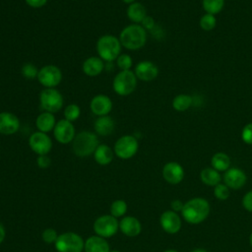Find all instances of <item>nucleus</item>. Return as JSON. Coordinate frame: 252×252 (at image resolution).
<instances>
[{
    "label": "nucleus",
    "mask_w": 252,
    "mask_h": 252,
    "mask_svg": "<svg viewBox=\"0 0 252 252\" xmlns=\"http://www.w3.org/2000/svg\"><path fill=\"white\" fill-rule=\"evenodd\" d=\"M58 233L54 228H45L41 234L42 240L47 243V244H51V243H55L57 238H58Z\"/></svg>",
    "instance_id": "obj_36"
},
{
    "label": "nucleus",
    "mask_w": 252,
    "mask_h": 252,
    "mask_svg": "<svg viewBox=\"0 0 252 252\" xmlns=\"http://www.w3.org/2000/svg\"><path fill=\"white\" fill-rule=\"evenodd\" d=\"M118 38L126 49L138 50L147 42V31L140 24H131L122 29Z\"/></svg>",
    "instance_id": "obj_2"
},
{
    "label": "nucleus",
    "mask_w": 252,
    "mask_h": 252,
    "mask_svg": "<svg viewBox=\"0 0 252 252\" xmlns=\"http://www.w3.org/2000/svg\"><path fill=\"white\" fill-rule=\"evenodd\" d=\"M214 195L218 200H226L229 197V188L224 183H219L214 188Z\"/></svg>",
    "instance_id": "obj_35"
},
{
    "label": "nucleus",
    "mask_w": 252,
    "mask_h": 252,
    "mask_svg": "<svg viewBox=\"0 0 252 252\" xmlns=\"http://www.w3.org/2000/svg\"><path fill=\"white\" fill-rule=\"evenodd\" d=\"M94 128L96 135L108 136L113 132L115 128V122L109 115L99 116L95 119Z\"/></svg>",
    "instance_id": "obj_22"
},
{
    "label": "nucleus",
    "mask_w": 252,
    "mask_h": 252,
    "mask_svg": "<svg viewBox=\"0 0 252 252\" xmlns=\"http://www.w3.org/2000/svg\"><path fill=\"white\" fill-rule=\"evenodd\" d=\"M36 163L40 168H47L51 164V159L47 155L38 156L36 158Z\"/></svg>",
    "instance_id": "obj_39"
},
{
    "label": "nucleus",
    "mask_w": 252,
    "mask_h": 252,
    "mask_svg": "<svg viewBox=\"0 0 252 252\" xmlns=\"http://www.w3.org/2000/svg\"><path fill=\"white\" fill-rule=\"evenodd\" d=\"M64 105L62 94L55 88L44 89L39 94V106L43 111L55 113Z\"/></svg>",
    "instance_id": "obj_6"
},
{
    "label": "nucleus",
    "mask_w": 252,
    "mask_h": 252,
    "mask_svg": "<svg viewBox=\"0 0 252 252\" xmlns=\"http://www.w3.org/2000/svg\"><path fill=\"white\" fill-rule=\"evenodd\" d=\"M241 139L247 145H252V122L246 124L241 131Z\"/></svg>",
    "instance_id": "obj_37"
},
{
    "label": "nucleus",
    "mask_w": 252,
    "mask_h": 252,
    "mask_svg": "<svg viewBox=\"0 0 252 252\" xmlns=\"http://www.w3.org/2000/svg\"><path fill=\"white\" fill-rule=\"evenodd\" d=\"M53 136L55 140L60 144L65 145L72 143L76 136V130L73 122L66 119L57 121L53 129Z\"/></svg>",
    "instance_id": "obj_12"
},
{
    "label": "nucleus",
    "mask_w": 252,
    "mask_h": 252,
    "mask_svg": "<svg viewBox=\"0 0 252 252\" xmlns=\"http://www.w3.org/2000/svg\"><path fill=\"white\" fill-rule=\"evenodd\" d=\"M122 2H124L125 4H128V5H130V4H132V3H134V2H136L135 0H121Z\"/></svg>",
    "instance_id": "obj_44"
},
{
    "label": "nucleus",
    "mask_w": 252,
    "mask_h": 252,
    "mask_svg": "<svg viewBox=\"0 0 252 252\" xmlns=\"http://www.w3.org/2000/svg\"><path fill=\"white\" fill-rule=\"evenodd\" d=\"M29 146L37 156L47 155L52 149V141L46 133L35 131L29 138Z\"/></svg>",
    "instance_id": "obj_11"
},
{
    "label": "nucleus",
    "mask_w": 252,
    "mask_h": 252,
    "mask_svg": "<svg viewBox=\"0 0 252 252\" xmlns=\"http://www.w3.org/2000/svg\"><path fill=\"white\" fill-rule=\"evenodd\" d=\"M183 206H184V203H183L182 201L178 200V199L173 200V201L170 203L171 210H172L173 212H176V213L181 212V211H182V209H183Z\"/></svg>",
    "instance_id": "obj_42"
},
{
    "label": "nucleus",
    "mask_w": 252,
    "mask_h": 252,
    "mask_svg": "<svg viewBox=\"0 0 252 252\" xmlns=\"http://www.w3.org/2000/svg\"><path fill=\"white\" fill-rule=\"evenodd\" d=\"M224 6V0H202V7L206 13L217 15Z\"/></svg>",
    "instance_id": "obj_29"
},
{
    "label": "nucleus",
    "mask_w": 252,
    "mask_h": 252,
    "mask_svg": "<svg viewBox=\"0 0 252 252\" xmlns=\"http://www.w3.org/2000/svg\"><path fill=\"white\" fill-rule=\"evenodd\" d=\"M119 229L126 236L135 237L140 234L142 230V224L137 218L128 216V217H124L119 221Z\"/></svg>",
    "instance_id": "obj_20"
},
{
    "label": "nucleus",
    "mask_w": 252,
    "mask_h": 252,
    "mask_svg": "<svg viewBox=\"0 0 252 252\" xmlns=\"http://www.w3.org/2000/svg\"><path fill=\"white\" fill-rule=\"evenodd\" d=\"M64 119L74 122L76 121L80 115H81V108L76 103H70L68 104L64 109Z\"/></svg>",
    "instance_id": "obj_30"
},
{
    "label": "nucleus",
    "mask_w": 252,
    "mask_h": 252,
    "mask_svg": "<svg viewBox=\"0 0 252 252\" xmlns=\"http://www.w3.org/2000/svg\"><path fill=\"white\" fill-rule=\"evenodd\" d=\"M114 157V151L105 144H100L97 146L94 153V158L99 165L109 164Z\"/></svg>",
    "instance_id": "obj_25"
},
{
    "label": "nucleus",
    "mask_w": 252,
    "mask_h": 252,
    "mask_svg": "<svg viewBox=\"0 0 252 252\" xmlns=\"http://www.w3.org/2000/svg\"><path fill=\"white\" fill-rule=\"evenodd\" d=\"M118 229L119 221L111 215L100 216L94 222V230L95 234L105 239L113 236Z\"/></svg>",
    "instance_id": "obj_10"
},
{
    "label": "nucleus",
    "mask_w": 252,
    "mask_h": 252,
    "mask_svg": "<svg viewBox=\"0 0 252 252\" xmlns=\"http://www.w3.org/2000/svg\"><path fill=\"white\" fill-rule=\"evenodd\" d=\"M216 25H217V20L215 15L206 13L200 19V27L204 31H207V32L212 31L216 28Z\"/></svg>",
    "instance_id": "obj_32"
},
{
    "label": "nucleus",
    "mask_w": 252,
    "mask_h": 252,
    "mask_svg": "<svg viewBox=\"0 0 252 252\" xmlns=\"http://www.w3.org/2000/svg\"><path fill=\"white\" fill-rule=\"evenodd\" d=\"M242 206H243V208L246 211L252 213V190L247 192L243 196V198H242Z\"/></svg>",
    "instance_id": "obj_38"
},
{
    "label": "nucleus",
    "mask_w": 252,
    "mask_h": 252,
    "mask_svg": "<svg viewBox=\"0 0 252 252\" xmlns=\"http://www.w3.org/2000/svg\"><path fill=\"white\" fill-rule=\"evenodd\" d=\"M163 252H178L177 250H174V249H168V250H165Z\"/></svg>",
    "instance_id": "obj_47"
},
{
    "label": "nucleus",
    "mask_w": 252,
    "mask_h": 252,
    "mask_svg": "<svg viewBox=\"0 0 252 252\" xmlns=\"http://www.w3.org/2000/svg\"><path fill=\"white\" fill-rule=\"evenodd\" d=\"M109 252H120L119 250H110Z\"/></svg>",
    "instance_id": "obj_48"
},
{
    "label": "nucleus",
    "mask_w": 252,
    "mask_h": 252,
    "mask_svg": "<svg viewBox=\"0 0 252 252\" xmlns=\"http://www.w3.org/2000/svg\"><path fill=\"white\" fill-rule=\"evenodd\" d=\"M36 79L38 83L45 89L56 88L62 81V72L60 68L56 65H44L40 69H38Z\"/></svg>",
    "instance_id": "obj_9"
},
{
    "label": "nucleus",
    "mask_w": 252,
    "mask_h": 252,
    "mask_svg": "<svg viewBox=\"0 0 252 252\" xmlns=\"http://www.w3.org/2000/svg\"><path fill=\"white\" fill-rule=\"evenodd\" d=\"M192 104H193L192 96L185 94L176 95L172 100V107L176 111H180V112L189 109Z\"/></svg>",
    "instance_id": "obj_28"
},
{
    "label": "nucleus",
    "mask_w": 252,
    "mask_h": 252,
    "mask_svg": "<svg viewBox=\"0 0 252 252\" xmlns=\"http://www.w3.org/2000/svg\"><path fill=\"white\" fill-rule=\"evenodd\" d=\"M20 129V119L9 111L0 112V134L13 135Z\"/></svg>",
    "instance_id": "obj_18"
},
{
    "label": "nucleus",
    "mask_w": 252,
    "mask_h": 252,
    "mask_svg": "<svg viewBox=\"0 0 252 252\" xmlns=\"http://www.w3.org/2000/svg\"><path fill=\"white\" fill-rule=\"evenodd\" d=\"M140 25H141L146 31H147V30H153V29L155 28V26H156L155 20H154V18L151 17V16H147V17L142 21V23H141Z\"/></svg>",
    "instance_id": "obj_40"
},
{
    "label": "nucleus",
    "mask_w": 252,
    "mask_h": 252,
    "mask_svg": "<svg viewBox=\"0 0 252 252\" xmlns=\"http://www.w3.org/2000/svg\"><path fill=\"white\" fill-rule=\"evenodd\" d=\"M249 243H250V246L252 247V232L250 233V236H249Z\"/></svg>",
    "instance_id": "obj_46"
},
{
    "label": "nucleus",
    "mask_w": 252,
    "mask_h": 252,
    "mask_svg": "<svg viewBox=\"0 0 252 252\" xmlns=\"http://www.w3.org/2000/svg\"><path fill=\"white\" fill-rule=\"evenodd\" d=\"M85 252H109V245L105 238L98 235L90 236L85 241Z\"/></svg>",
    "instance_id": "obj_23"
},
{
    "label": "nucleus",
    "mask_w": 252,
    "mask_h": 252,
    "mask_svg": "<svg viewBox=\"0 0 252 252\" xmlns=\"http://www.w3.org/2000/svg\"><path fill=\"white\" fill-rule=\"evenodd\" d=\"M113 103L111 98L106 94H96L94 95L90 102L91 111L97 117L108 115L112 110Z\"/></svg>",
    "instance_id": "obj_13"
},
{
    "label": "nucleus",
    "mask_w": 252,
    "mask_h": 252,
    "mask_svg": "<svg viewBox=\"0 0 252 252\" xmlns=\"http://www.w3.org/2000/svg\"><path fill=\"white\" fill-rule=\"evenodd\" d=\"M247 177L245 172L238 167H229L226 171H224L223 181L224 184L233 190L241 189L246 183Z\"/></svg>",
    "instance_id": "obj_15"
},
{
    "label": "nucleus",
    "mask_w": 252,
    "mask_h": 252,
    "mask_svg": "<svg viewBox=\"0 0 252 252\" xmlns=\"http://www.w3.org/2000/svg\"><path fill=\"white\" fill-rule=\"evenodd\" d=\"M127 212V204L124 200H115L110 205V215L115 218L124 216Z\"/></svg>",
    "instance_id": "obj_31"
},
{
    "label": "nucleus",
    "mask_w": 252,
    "mask_h": 252,
    "mask_svg": "<svg viewBox=\"0 0 252 252\" xmlns=\"http://www.w3.org/2000/svg\"><path fill=\"white\" fill-rule=\"evenodd\" d=\"M127 18L133 24H141L142 21L148 16L146 7L140 2H134L128 5L126 10Z\"/></svg>",
    "instance_id": "obj_24"
},
{
    "label": "nucleus",
    "mask_w": 252,
    "mask_h": 252,
    "mask_svg": "<svg viewBox=\"0 0 252 252\" xmlns=\"http://www.w3.org/2000/svg\"><path fill=\"white\" fill-rule=\"evenodd\" d=\"M201 181L208 186H216L220 183V174L213 167H206L200 173Z\"/></svg>",
    "instance_id": "obj_26"
},
{
    "label": "nucleus",
    "mask_w": 252,
    "mask_h": 252,
    "mask_svg": "<svg viewBox=\"0 0 252 252\" xmlns=\"http://www.w3.org/2000/svg\"><path fill=\"white\" fill-rule=\"evenodd\" d=\"M56 119L53 113L43 111L40 114L37 115L35 119V126L37 128V131L43 132V133H49L53 131L55 125H56Z\"/></svg>",
    "instance_id": "obj_21"
},
{
    "label": "nucleus",
    "mask_w": 252,
    "mask_h": 252,
    "mask_svg": "<svg viewBox=\"0 0 252 252\" xmlns=\"http://www.w3.org/2000/svg\"><path fill=\"white\" fill-rule=\"evenodd\" d=\"M134 73L138 80L144 82H151L155 80L158 75V67L152 61L143 60L136 64Z\"/></svg>",
    "instance_id": "obj_14"
},
{
    "label": "nucleus",
    "mask_w": 252,
    "mask_h": 252,
    "mask_svg": "<svg viewBox=\"0 0 252 252\" xmlns=\"http://www.w3.org/2000/svg\"><path fill=\"white\" fill-rule=\"evenodd\" d=\"M48 0H25L26 4L32 8H41L46 5Z\"/></svg>",
    "instance_id": "obj_41"
},
{
    "label": "nucleus",
    "mask_w": 252,
    "mask_h": 252,
    "mask_svg": "<svg viewBox=\"0 0 252 252\" xmlns=\"http://www.w3.org/2000/svg\"><path fill=\"white\" fill-rule=\"evenodd\" d=\"M54 245L57 252H83L85 241L78 233L69 231L59 234Z\"/></svg>",
    "instance_id": "obj_7"
},
{
    "label": "nucleus",
    "mask_w": 252,
    "mask_h": 252,
    "mask_svg": "<svg viewBox=\"0 0 252 252\" xmlns=\"http://www.w3.org/2000/svg\"><path fill=\"white\" fill-rule=\"evenodd\" d=\"M191 252H208V251H207V250H205V249L198 248V249H194V250H192Z\"/></svg>",
    "instance_id": "obj_45"
},
{
    "label": "nucleus",
    "mask_w": 252,
    "mask_h": 252,
    "mask_svg": "<svg viewBox=\"0 0 252 252\" xmlns=\"http://www.w3.org/2000/svg\"><path fill=\"white\" fill-rule=\"evenodd\" d=\"M137 77L134 71H119L112 82V89L120 96H127L137 88Z\"/></svg>",
    "instance_id": "obj_5"
},
{
    "label": "nucleus",
    "mask_w": 252,
    "mask_h": 252,
    "mask_svg": "<svg viewBox=\"0 0 252 252\" xmlns=\"http://www.w3.org/2000/svg\"><path fill=\"white\" fill-rule=\"evenodd\" d=\"M5 235H6L5 227H4V225L2 224V222L0 221V244L4 241V239H5Z\"/></svg>",
    "instance_id": "obj_43"
},
{
    "label": "nucleus",
    "mask_w": 252,
    "mask_h": 252,
    "mask_svg": "<svg viewBox=\"0 0 252 252\" xmlns=\"http://www.w3.org/2000/svg\"><path fill=\"white\" fill-rule=\"evenodd\" d=\"M210 211L211 207L206 199L202 197H195L184 203L181 214L187 222L198 224L208 218Z\"/></svg>",
    "instance_id": "obj_1"
},
{
    "label": "nucleus",
    "mask_w": 252,
    "mask_h": 252,
    "mask_svg": "<svg viewBox=\"0 0 252 252\" xmlns=\"http://www.w3.org/2000/svg\"><path fill=\"white\" fill-rule=\"evenodd\" d=\"M139 150V143L135 136L124 135L117 139L114 144V154L121 159H129L133 158Z\"/></svg>",
    "instance_id": "obj_8"
},
{
    "label": "nucleus",
    "mask_w": 252,
    "mask_h": 252,
    "mask_svg": "<svg viewBox=\"0 0 252 252\" xmlns=\"http://www.w3.org/2000/svg\"><path fill=\"white\" fill-rule=\"evenodd\" d=\"M104 62L98 56H91L85 59L82 64V70L88 77H96L104 70Z\"/></svg>",
    "instance_id": "obj_19"
},
{
    "label": "nucleus",
    "mask_w": 252,
    "mask_h": 252,
    "mask_svg": "<svg viewBox=\"0 0 252 252\" xmlns=\"http://www.w3.org/2000/svg\"><path fill=\"white\" fill-rule=\"evenodd\" d=\"M212 167L216 170L220 171H226L230 166V158L229 157L221 152L216 153L211 158Z\"/></svg>",
    "instance_id": "obj_27"
},
{
    "label": "nucleus",
    "mask_w": 252,
    "mask_h": 252,
    "mask_svg": "<svg viewBox=\"0 0 252 252\" xmlns=\"http://www.w3.org/2000/svg\"><path fill=\"white\" fill-rule=\"evenodd\" d=\"M163 179L172 185L180 183L184 178V169L181 164L176 161H169L162 167Z\"/></svg>",
    "instance_id": "obj_16"
},
{
    "label": "nucleus",
    "mask_w": 252,
    "mask_h": 252,
    "mask_svg": "<svg viewBox=\"0 0 252 252\" xmlns=\"http://www.w3.org/2000/svg\"><path fill=\"white\" fill-rule=\"evenodd\" d=\"M159 222L161 225V228L170 234H174L178 232L182 226L181 219L179 215L176 212H173L172 210L165 211L161 214Z\"/></svg>",
    "instance_id": "obj_17"
},
{
    "label": "nucleus",
    "mask_w": 252,
    "mask_h": 252,
    "mask_svg": "<svg viewBox=\"0 0 252 252\" xmlns=\"http://www.w3.org/2000/svg\"><path fill=\"white\" fill-rule=\"evenodd\" d=\"M21 74L25 79L33 80L37 78L38 69L32 63H25L21 68Z\"/></svg>",
    "instance_id": "obj_33"
},
{
    "label": "nucleus",
    "mask_w": 252,
    "mask_h": 252,
    "mask_svg": "<svg viewBox=\"0 0 252 252\" xmlns=\"http://www.w3.org/2000/svg\"><path fill=\"white\" fill-rule=\"evenodd\" d=\"M98 145L97 135L88 130H84L76 134L72 142L73 152L77 157L80 158H86L94 155Z\"/></svg>",
    "instance_id": "obj_3"
},
{
    "label": "nucleus",
    "mask_w": 252,
    "mask_h": 252,
    "mask_svg": "<svg viewBox=\"0 0 252 252\" xmlns=\"http://www.w3.org/2000/svg\"><path fill=\"white\" fill-rule=\"evenodd\" d=\"M116 65L120 71L131 70V67L133 65L132 57L127 53H121L116 59Z\"/></svg>",
    "instance_id": "obj_34"
},
{
    "label": "nucleus",
    "mask_w": 252,
    "mask_h": 252,
    "mask_svg": "<svg viewBox=\"0 0 252 252\" xmlns=\"http://www.w3.org/2000/svg\"><path fill=\"white\" fill-rule=\"evenodd\" d=\"M121 47L122 45L119 38L112 34L101 35L95 44L98 57L108 63L117 59L121 54Z\"/></svg>",
    "instance_id": "obj_4"
}]
</instances>
